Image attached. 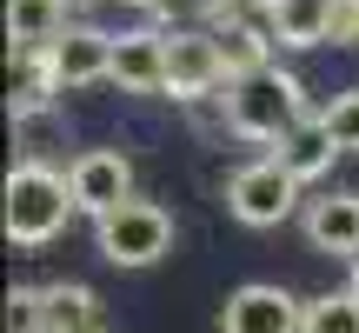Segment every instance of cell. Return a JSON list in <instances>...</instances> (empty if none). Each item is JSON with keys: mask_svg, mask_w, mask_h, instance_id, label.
<instances>
[{"mask_svg": "<svg viewBox=\"0 0 359 333\" xmlns=\"http://www.w3.org/2000/svg\"><path fill=\"white\" fill-rule=\"evenodd\" d=\"M67 7H87V0H67Z\"/></svg>", "mask_w": 359, "mask_h": 333, "instance_id": "cell-20", "label": "cell"}, {"mask_svg": "<svg viewBox=\"0 0 359 333\" xmlns=\"http://www.w3.org/2000/svg\"><path fill=\"white\" fill-rule=\"evenodd\" d=\"M93 333H107V327H93Z\"/></svg>", "mask_w": 359, "mask_h": 333, "instance_id": "cell-21", "label": "cell"}, {"mask_svg": "<svg viewBox=\"0 0 359 333\" xmlns=\"http://www.w3.org/2000/svg\"><path fill=\"white\" fill-rule=\"evenodd\" d=\"M346 287H353V294H359V260H353V280H346Z\"/></svg>", "mask_w": 359, "mask_h": 333, "instance_id": "cell-19", "label": "cell"}, {"mask_svg": "<svg viewBox=\"0 0 359 333\" xmlns=\"http://www.w3.org/2000/svg\"><path fill=\"white\" fill-rule=\"evenodd\" d=\"M114 87L120 93H167V34L160 27L114 34Z\"/></svg>", "mask_w": 359, "mask_h": 333, "instance_id": "cell-9", "label": "cell"}, {"mask_svg": "<svg viewBox=\"0 0 359 333\" xmlns=\"http://www.w3.org/2000/svg\"><path fill=\"white\" fill-rule=\"evenodd\" d=\"M93 247H100L107 267H154V260L173 254V214L160 200H140L133 193L127 207H114L107 220H93Z\"/></svg>", "mask_w": 359, "mask_h": 333, "instance_id": "cell-3", "label": "cell"}, {"mask_svg": "<svg viewBox=\"0 0 359 333\" xmlns=\"http://www.w3.org/2000/svg\"><path fill=\"white\" fill-rule=\"evenodd\" d=\"M219 114H226V133L259 141V147H280L286 133H299V127L313 120L299 74H286L280 60H266L259 74H240L226 93H219Z\"/></svg>", "mask_w": 359, "mask_h": 333, "instance_id": "cell-1", "label": "cell"}, {"mask_svg": "<svg viewBox=\"0 0 359 333\" xmlns=\"http://www.w3.org/2000/svg\"><path fill=\"white\" fill-rule=\"evenodd\" d=\"M266 47H273L266 20H226V27H219V53H226V74L233 80L259 74V67H266ZM233 80H226V87H233Z\"/></svg>", "mask_w": 359, "mask_h": 333, "instance_id": "cell-15", "label": "cell"}, {"mask_svg": "<svg viewBox=\"0 0 359 333\" xmlns=\"http://www.w3.org/2000/svg\"><path fill=\"white\" fill-rule=\"evenodd\" d=\"M67 0H7V40L13 53H47L67 34Z\"/></svg>", "mask_w": 359, "mask_h": 333, "instance_id": "cell-12", "label": "cell"}, {"mask_svg": "<svg viewBox=\"0 0 359 333\" xmlns=\"http://www.w3.org/2000/svg\"><path fill=\"white\" fill-rule=\"evenodd\" d=\"M273 154H280V166H286V174L299 180V187H306V180H320V174H333V160H339V147H333V133L320 127V114H313L306 127H299V133H286V141L273 147Z\"/></svg>", "mask_w": 359, "mask_h": 333, "instance_id": "cell-13", "label": "cell"}, {"mask_svg": "<svg viewBox=\"0 0 359 333\" xmlns=\"http://www.w3.org/2000/svg\"><path fill=\"white\" fill-rule=\"evenodd\" d=\"M339 27V0H266V34L280 47H320Z\"/></svg>", "mask_w": 359, "mask_h": 333, "instance_id": "cell-11", "label": "cell"}, {"mask_svg": "<svg viewBox=\"0 0 359 333\" xmlns=\"http://www.w3.org/2000/svg\"><path fill=\"white\" fill-rule=\"evenodd\" d=\"M40 67H47L53 93L100 87V80H114V34H100V27H67V34L40 53Z\"/></svg>", "mask_w": 359, "mask_h": 333, "instance_id": "cell-7", "label": "cell"}, {"mask_svg": "<svg viewBox=\"0 0 359 333\" xmlns=\"http://www.w3.org/2000/svg\"><path fill=\"white\" fill-rule=\"evenodd\" d=\"M226 53H219V34H200V27H173L167 34V93L173 100H206V93L226 87Z\"/></svg>", "mask_w": 359, "mask_h": 333, "instance_id": "cell-5", "label": "cell"}, {"mask_svg": "<svg viewBox=\"0 0 359 333\" xmlns=\"http://www.w3.org/2000/svg\"><path fill=\"white\" fill-rule=\"evenodd\" d=\"M67 187H74V207L87 220H107L114 207L133 200V160L120 147H87V154H74V166H67Z\"/></svg>", "mask_w": 359, "mask_h": 333, "instance_id": "cell-6", "label": "cell"}, {"mask_svg": "<svg viewBox=\"0 0 359 333\" xmlns=\"http://www.w3.org/2000/svg\"><path fill=\"white\" fill-rule=\"evenodd\" d=\"M74 187L67 174H53L47 160H20L7 174V240L13 247H53L74 220Z\"/></svg>", "mask_w": 359, "mask_h": 333, "instance_id": "cell-2", "label": "cell"}, {"mask_svg": "<svg viewBox=\"0 0 359 333\" xmlns=\"http://www.w3.org/2000/svg\"><path fill=\"white\" fill-rule=\"evenodd\" d=\"M306 327V300H293L273 280H246L219 307V333H299Z\"/></svg>", "mask_w": 359, "mask_h": 333, "instance_id": "cell-8", "label": "cell"}, {"mask_svg": "<svg viewBox=\"0 0 359 333\" xmlns=\"http://www.w3.org/2000/svg\"><path fill=\"white\" fill-rule=\"evenodd\" d=\"M320 127L333 133V147H339V154H359V87L333 93V100L320 107Z\"/></svg>", "mask_w": 359, "mask_h": 333, "instance_id": "cell-17", "label": "cell"}, {"mask_svg": "<svg viewBox=\"0 0 359 333\" xmlns=\"http://www.w3.org/2000/svg\"><path fill=\"white\" fill-rule=\"evenodd\" d=\"M299 227H306L313 254L359 260V193H313L306 214H299Z\"/></svg>", "mask_w": 359, "mask_h": 333, "instance_id": "cell-10", "label": "cell"}, {"mask_svg": "<svg viewBox=\"0 0 359 333\" xmlns=\"http://www.w3.org/2000/svg\"><path fill=\"white\" fill-rule=\"evenodd\" d=\"M299 333H359V294L339 287V294L306 300V327H299Z\"/></svg>", "mask_w": 359, "mask_h": 333, "instance_id": "cell-16", "label": "cell"}, {"mask_svg": "<svg viewBox=\"0 0 359 333\" xmlns=\"http://www.w3.org/2000/svg\"><path fill=\"white\" fill-rule=\"evenodd\" d=\"M226 214L240 227H280V220L306 214V200H299V180L280 166V154H259L226 180Z\"/></svg>", "mask_w": 359, "mask_h": 333, "instance_id": "cell-4", "label": "cell"}, {"mask_svg": "<svg viewBox=\"0 0 359 333\" xmlns=\"http://www.w3.org/2000/svg\"><path fill=\"white\" fill-rule=\"evenodd\" d=\"M339 47H359V0H339V27H333Z\"/></svg>", "mask_w": 359, "mask_h": 333, "instance_id": "cell-18", "label": "cell"}, {"mask_svg": "<svg viewBox=\"0 0 359 333\" xmlns=\"http://www.w3.org/2000/svg\"><path fill=\"white\" fill-rule=\"evenodd\" d=\"M93 307H100V300H93L80 280L40 287V333H93Z\"/></svg>", "mask_w": 359, "mask_h": 333, "instance_id": "cell-14", "label": "cell"}]
</instances>
